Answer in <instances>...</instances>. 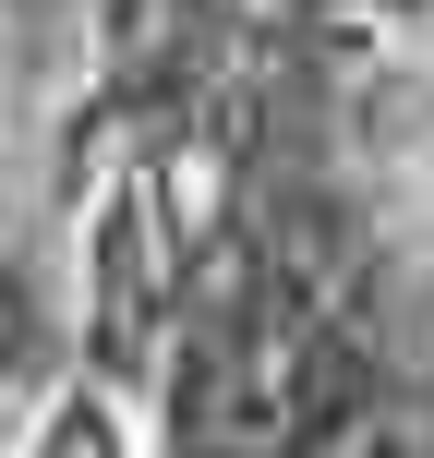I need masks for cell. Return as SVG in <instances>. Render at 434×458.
I'll return each mask as SVG.
<instances>
[{
  "instance_id": "1",
  "label": "cell",
  "mask_w": 434,
  "mask_h": 458,
  "mask_svg": "<svg viewBox=\"0 0 434 458\" xmlns=\"http://www.w3.org/2000/svg\"><path fill=\"white\" fill-rule=\"evenodd\" d=\"M24 458H121V435H109V411H97V398H61V411H48V435L24 446Z\"/></svg>"
}]
</instances>
